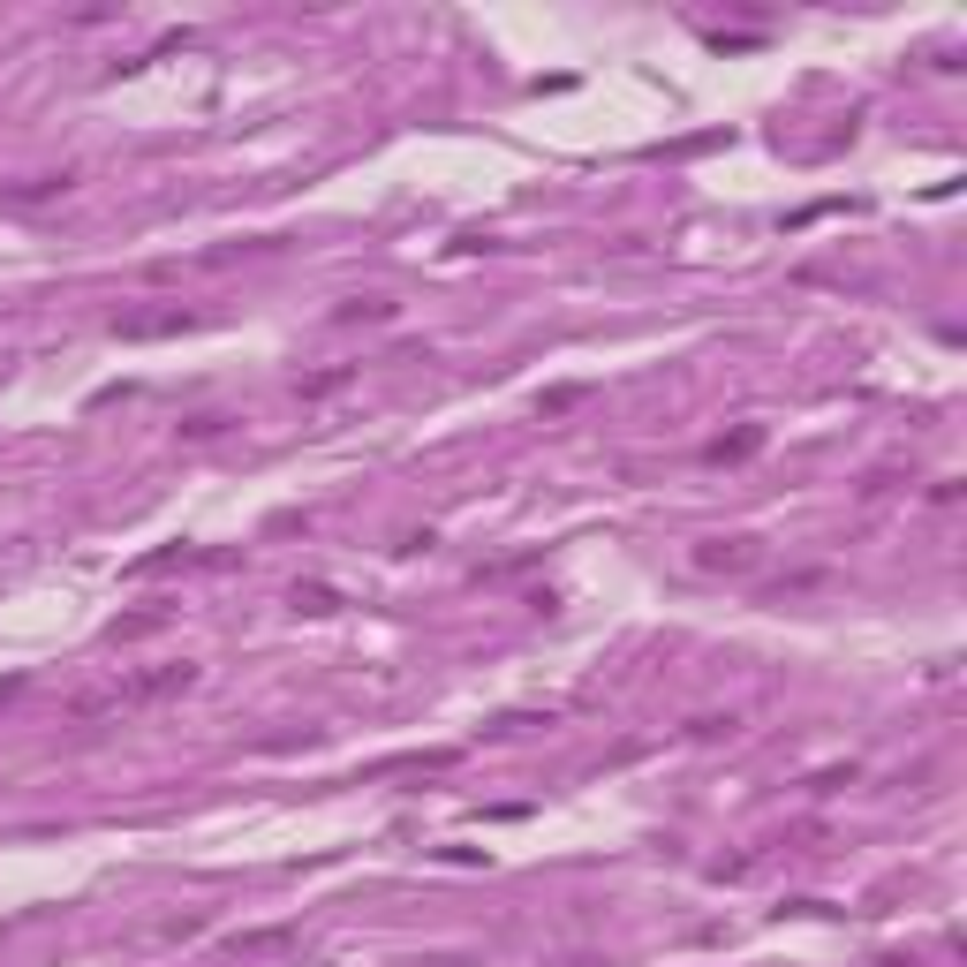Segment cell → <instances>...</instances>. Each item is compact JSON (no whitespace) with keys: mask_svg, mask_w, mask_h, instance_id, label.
Wrapping results in <instances>:
<instances>
[{"mask_svg":"<svg viewBox=\"0 0 967 967\" xmlns=\"http://www.w3.org/2000/svg\"><path fill=\"white\" fill-rule=\"evenodd\" d=\"M756 560V544L748 537H733V544H703V567H748Z\"/></svg>","mask_w":967,"mask_h":967,"instance_id":"obj_1","label":"cell"}]
</instances>
